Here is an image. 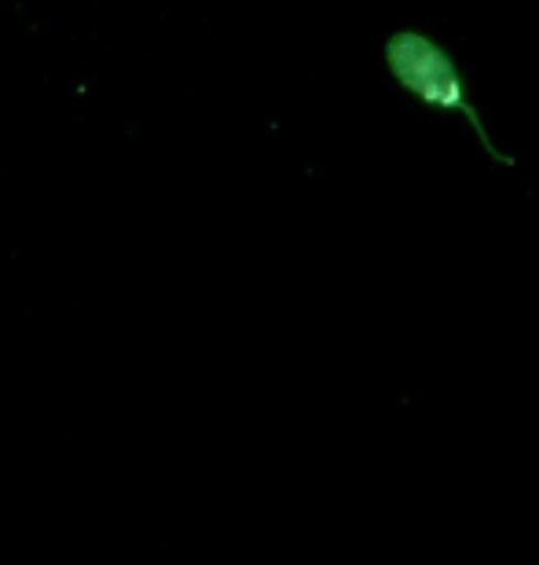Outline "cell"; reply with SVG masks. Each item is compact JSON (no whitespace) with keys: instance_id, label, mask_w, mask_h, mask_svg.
Wrapping results in <instances>:
<instances>
[{"instance_id":"6da1fadb","label":"cell","mask_w":539,"mask_h":565,"mask_svg":"<svg viewBox=\"0 0 539 565\" xmlns=\"http://www.w3.org/2000/svg\"><path fill=\"white\" fill-rule=\"evenodd\" d=\"M386 71L397 82L400 93L419 99L422 107L436 115H463L470 129L477 132L481 147L496 166H518L514 154H503L488 137V126L481 121L477 107L470 104V82L463 66L452 60V52L441 41L422 30H397L386 38Z\"/></svg>"}]
</instances>
